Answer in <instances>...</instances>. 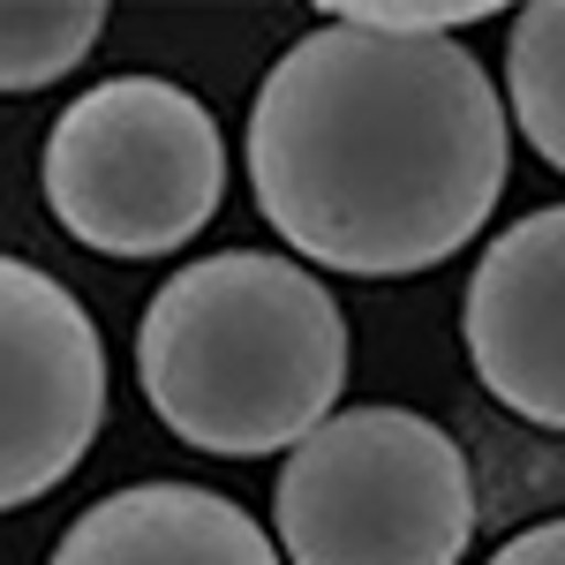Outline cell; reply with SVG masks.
Here are the masks:
<instances>
[{
  "label": "cell",
  "instance_id": "6da1fadb",
  "mask_svg": "<svg viewBox=\"0 0 565 565\" xmlns=\"http://www.w3.org/2000/svg\"><path fill=\"white\" fill-rule=\"evenodd\" d=\"M513 129L460 39H377L324 15L249 106V189L295 257L407 279L460 257L505 196Z\"/></svg>",
  "mask_w": 565,
  "mask_h": 565
},
{
  "label": "cell",
  "instance_id": "7a4b0ae2",
  "mask_svg": "<svg viewBox=\"0 0 565 565\" xmlns=\"http://www.w3.org/2000/svg\"><path fill=\"white\" fill-rule=\"evenodd\" d=\"M136 385L159 423L218 460L295 452L348 385L332 287L271 249L181 264L136 324Z\"/></svg>",
  "mask_w": 565,
  "mask_h": 565
},
{
  "label": "cell",
  "instance_id": "3957f363",
  "mask_svg": "<svg viewBox=\"0 0 565 565\" xmlns=\"http://www.w3.org/2000/svg\"><path fill=\"white\" fill-rule=\"evenodd\" d=\"M476 513L452 430L415 407H332L279 468L271 551L287 565H460Z\"/></svg>",
  "mask_w": 565,
  "mask_h": 565
},
{
  "label": "cell",
  "instance_id": "277c9868",
  "mask_svg": "<svg viewBox=\"0 0 565 565\" xmlns=\"http://www.w3.org/2000/svg\"><path fill=\"white\" fill-rule=\"evenodd\" d=\"M226 196V136L196 90L114 76L61 106L45 136V204L98 257H167Z\"/></svg>",
  "mask_w": 565,
  "mask_h": 565
},
{
  "label": "cell",
  "instance_id": "5b68a950",
  "mask_svg": "<svg viewBox=\"0 0 565 565\" xmlns=\"http://www.w3.org/2000/svg\"><path fill=\"white\" fill-rule=\"evenodd\" d=\"M106 423V348L90 309L23 257H0V513L76 476Z\"/></svg>",
  "mask_w": 565,
  "mask_h": 565
},
{
  "label": "cell",
  "instance_id": "8992f818",
  "mask_svg": "<svg viewBox=\"0 0 565 565\" xmlns=\"http://www.w3.org/2000/svg\"><path fill=\"white\" fill-rule=\"evenodd\" d=\"M565 212L513 218L490 249H482L476 279H468V362H476L482 392L498 407H513L535 430L565 423Z\"/></svg>",
  "mask_w": 565,
  "mask_h": 565
},
{
  "label": "cell",
  "instance_id": "52a82bcc",
  "mask_svg": "<svg viewBox=\"0 0 565 565\" xmlns=\"http://www.w3.org/2000/svg\"><path fill=\"white\" fill-rule=\"evenodd\" d=\"M53 565H279L271 527L196 482H136L98 498L53 543Z\"/></svg>",
  "mask_w": 565,
  "mask_h": 565
},
{
  "label": "cell",
  "instance_id": "ba28073f",
  "mask_svg": "<svg viewBox=\"0 0 565 565\" xmlns=\"http://www.w3.org/2000/svg\"><path fill=\"white\" fill-rule=\"evenodd\" d=\"M498 106H505V129H521L543 167H565V8L558 0H535V8L513 15Z\"/></svg>",
  "mask_w": 565,
  "mask_h": 565
},
{
  "label": "cell",
  "instance_id": "9c48e42d",
  "mask_svg": "<svg viewBox=\"0 0 565 565\" xmlns=\"http://www.w3.org/2000/svg\"><path fill=\"white\" fill-rule=\"evenodd\" d=\"M106 39L98 0H0V90H45Z\"/></svg>",
  "mask_w": 565,
  "mask_h": 565
},
{
  "label": "cell",
  "instance_id": "30bf717a",
  "mask_svg": "<svg viewBox=\"0 0 565 565\" xmlns=\"http://www.w3.org/2000/svg\"><path fill=\"white\" fill-rule=\"evenodd\" d=\"M324 15H340L354 31H377V39H460V31L490 23L498 8L490 0H340Z\"/></svg>",
  "mask_w": 565,
  "mask_h": 565
},
{
  "label": "cell",
  "instance_id": "8fae6325",
  "mask_svg": "<svg viewBox=\"0 0 565 565\" xmlns=\"http://www.w3.org/2000/svg\"><path fill=\"white\" fill-rule=\"evenodd\" d=\"M490 565H565V527L558 521L521 527L513 543H498V558H490Z\"/></svg>",
  "mask_w": 565,
  "mask_h": 565
}]
</instances>
